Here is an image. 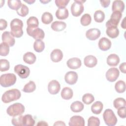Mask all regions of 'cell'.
Returning a JSON list of instances; mask_svg holds the SVG:
<instances>
[{"mask_svg": "<svg viewBox=\"0 0 126 126\" xmlns=\"http://www.w3.org/2000/svg\"><path fill=\"white\" fill-rule=\"evenodd\" d=\"M21 0H9L7 1V5L8 7L13 10H17L22 5Z\"/></svg>", "mask_w": 126, "mask_h": 126, "instance_id": "32", "label": "cell"}, {"mask_svg": "<svg viewBox=\"0 0 126 126\" xmlns=\"http://www.w3.org/2000/svg\"><path fill=\"white\" fill-rule=\"evenodd\" d=\"M29 8L27 7V6L23 3L19 9L16 10L17 14L21 17H25L27 16L29 13Z\"/></svg>", "mask_w": 126, "mask_h": 126, "instance_id": "40", "label": "cell"}, {"mask_svg": "<svg viewBox=\"0 0 126 126\" xmlns=\"http://www.w3.org/2000/svg\"><path fill=\"white\" fill-rule=\"evenodd\" d=\"M100 120L96 117L91 116L88 120V126H99Z\"/></svg>", "mask_w": 126, "mask_h": 126, "instance_id": "43", "label": "cell"}, {"mask_svg": "<svg viewBox=\"0 0 126 126\" xmlns=\"http://www.w3.org/2000/svg\"><path fill=\"white\" fill-rule=\"evenodd\" d=\"M100 2L102 7L106 8L109 5L110 1V0H100Z\"/></svg>", "mask_w": 126, "mask_h": 126, "instance_id": "49", "label": "cell"}, {"mask_svg": "<svg viewBox=\"0 0 126 126\" xmlns=\"http://www.w3.org/2000/svg\"><path fill=\"white\" fill-rule=\"evenodd\" d=\"M94 100V96L91 94L87 93L83 95L82 97V101L83 102L87 105L90 104L92 103Z\"/></svg>", "mask_w": 126, "mask_h": 126, "instance_id": "41", "label": "cell"}, {"mask_svg": "<svg viewBox=\"0 0 126 126\" xmlns=\"http://www.w3.org/2000/svg\"><path fill=\"white\" fill-rule=\"evenodd\" d=\"M120 71L118 68L116 67H112L109 68L106 73V78L107 80L111 82L115 81L119 77Z\"/></svg>", "mask_w": 126, "mask_h": 126, "instance_id": "10", "label": "cell"}, {"mask_svg": "<svg viewBox=\"0 0 126 126\" xmlns=\"http://www.w3.org/2000/svg\"><path fill=\"white\" fill-rule=\"evenodd\" d=\"M116 91L118 93H124L126 91V83L123 80H119L115 85Z\"/></svg>", "mask_w": 126, "mask_h": 126, "instance_id": "35", "label": "cell"}, {"mask_svg": "<svg viewBox=\"0 0 126 126\" xmlns=\"http://www.w3.org/2000/svg\"><path fill=\"white\" fill-rule=\"evenodd\" d=\"M73 95L72 90L68 87L63 88L61 92V96L65 100H69L71 99Z\"/></svg>", "mask_w": 126, "mask_h": 126, "instance_id": "27", "label": "cell"}, {"mask_svg": "<svg viewBox=\"0 0 126 126\" xmlns=\"http://www.w3.org/2000/svg\"><path fill=\"white\" fill-rule=\"evenodd\" d=\"M100 31L96 28H92L88 30L86 32V37L90 40H95L100 36Z\"/></svg>", "mask_w": 126, "mask_h": 126, "instance_id": "13", "label": "cell"}, {"mask_svg": "<svg viewBox=\"0 0 126 126\" xmlns=\"http://www.w3.org/2000/svg\"><path fill=\"white\" fill-rule=\"evenodd\" d=\"M24 112L25 107L20 103H15L10 105L6 110L7 114L12 117L22 115Z\"/></svg>", "mask_w": 126, "mask_h": 126, "instance_id": "4", "label": "cell"}, {"mask_svg": "<svg viewBox=\"0 0 126 126\" xmlns=\"http://www.w3.org/2000/svg\"><path fill=\"white\" fill-rule=\"evenodd\" d=\"M68 125L69 126H84L85 120L80 116H73L70 119Z\"/></svg>", "mask_w": 126, "mask_h": 126, "instance_id": "14", "label": "cell"}, {"mask_svg": "<svg viewBox=\"0 0 126 126\" xmlns=\"http://www.w3.org/2000/svg\"><path fill=\"white\" fill-rule=\"evenodd\" d=\"M92 21V18L89 14H84L80 19V23L83 26L89 25Z\"/></svg>", "mask_w": 126, "mask_h": 126, "instance_id": "37", "label": "cell"}, {"mask_svg": "<svg viewBox=\"0 0 126 126\" xmlns=\"http://www.w3.org/2000/svg\"><path fill=\"white\" fill-rule=\"evenodd\" d=\"M97 63V59L93 55H88L85 57L84 63L86 66L90 68H92L95 66Z\"/></svg>", "mask_w": 126, "mask_h": 126, "instance_id": "19", "label": "cell"}, {"mask_svg": "<svg viewBox=\"0 0 126 126\" xmlns=\"http://www.w3.org/2000/svg\"><path fill=\"white\" fill-rule=\"evenodd\" d=\"M94 18L96 22L101 23L105 19V14L100 10H96L94 14Z\"/></svg>", "mask_w": 126, "mask_h": 126, "instance_id": "36", "label": "cell"}, {"mask_svg": "<svg viewBox=\"0 0 126 126\" xmlns=\"http://www.w3.org/2000/svg\"><path fill=\"white\" fill-rule=\"evenodd\" d=\"M0 71L3 72L8 70L10 67L9 61L5 59H0Z\"/></svg>", "mask_w": 126, "mask_h": 126, "instance_id": "44", "label": "cell"}, {"mask_svg": "<svg viewBox=\"0 0 126 126\" xmlns=\"http://www.w3.org/2000/svg\"><path fill=\"white\" fill-rule=\"evenodd\" d=\"M48 124L44 121H40L37 124V126H48Z\"/></svg>", "mask_w": 126, "mask_h": 126, "instance_id": "51", "label": "cell"}, {"mask_svg": "<svg viewBox=\"0 0 126 126\" xmlns=\"http://www.w3.org/2000/svg\"><path fill=\"white\" fill-rule=\"evenodd\" d=\"M23 116H22V115L14 116L13 117V118L11 120V123L12 125L15 126H23Z\"/></svg>", "mask_w": 126, "mask_h": 126, "instance_id": "42", "label": "cell"}, {"mask_svg": "<svg viewBox=\"0 0 126 126\" xmlns=\"http://www.w3.org/2000/svg\"><path fill=\"white\" fill-rule=\"evenodd\" d=\"M69 0H56L55 2L59 8H64L67 5Z\"/></svg>", "mask_w": 126, "mask_h": 126, "instance_id": "45", "label": "cell"}, {"mask_svg": "<svg viewBox=\"0 0 126 126\" xmlns=\"http://www.w3.org/2000/svg\"><path fill=\"white\" fill-rule=\"evenodd\" d=\"M113 105L117 109L120 107L126 106V100L122 97L117 98L113 101Z\"/></svg>", "mask_w": 126, "mask_h": 126, "instance_id": "39", "label": "cell"}, {"mask_svg": "<svg viewBox=\"0 0 126 126\" xmlns=\"http://www.w3.org/2000/svg\"><path fill=\"white\" fill-rule=\"evenodd\" d=\"M125 19H126V18H124V19H123V21L122 22V24H121V27L124 29H126V26H125Z\"/></svg>", "mask_w": 126, "mask_h": 126, "instance_id": "52", "label": "cell"}, {"mask_svg": "<svg viewBox=\"0 0 126 126\" xmlns=\"http://www.w3.org/2000/svg\"><path fill=\"white\" fill-rule=\"evenodd\" d=\"M23 23L18 18L13 19L10 22V33L13 37L16 38L21 37L23 34Z\"/></svg>", "mask_w": 126, "mask_h": 126, "instance_id": "1", "label": "cell"}, {"mask_svg": "<svg viewBox=\"0 0 126 126\" xmlns=\"http://www.w3.org/2000/svg\"><path fill=\"white\" fill-rule=\"evenodd\" d=\"M68 11L65 7L58 8L56 12V16L59 20L65 19L68 17Z\"/></svg>", "mask_w": 126, "mask_h": 126, "instance_id": "24", "label": "cell"}, {"mask_svg": "<svg viewBox=\"0 0 126 126\" xmlns=\"http://www.w3.org/2000/svg\"><path fill=\"white\" fill-rule=\"evenodd\" d=\"M103 118L105 124L108 126H114L117 123V118L114 112L110 109H107L104 111Z\"/></svg>", "mask_w": 126, "mask_h": 126, "instance_id": "5", "label": "cell"}, {"mask_svg": "<svg viewBox=\"0 0 126 126\" xmlns=\"http://www.w3.org/2000/svg\"><path fill=\"white\" fill-rule=\"evenodd\" d=\"M25 1L28 3H29V4H32L33 3H34L35 2V0H25Z\"/></svg>", "mask_w": 126, "mask_h": 126, "instance_id": "53", "label": "cell"}, {"mask_svg": "<svg viewBox=\"0 0 126 126\" xmlns=\"http://www.w3.org/2000/svg\"><path fill=\"white\" fill-rule=\"evenodd\" d=\"M35 124V121L32 116L30 114H27L23 116V124L25 126H33Z\"/></svg>", "mask_w": 126, "mask_h": 126, "instance_id": "29", "label": "cell"}, {"mask_svg": "<svg viewBox=\"0 0 126 126\" xmlns=\"http://www.w3.org/2000/svg\"><path fill=\"white\" fill-rule=\"evenodd\" d=\"M7 26V23L6 20L3 19H0V30L1 31L5 29Z\"/></svg>", "mask_w": 126, "mask_h": 126, "instance_id": "47", "label": "cell"}, {"mask_svg": "<svg viewBox=\"0 0 126 126\" xmlns=\"http://www.w3.org/2000/svg\"><path fill=\"white\" fill-rule=\"evenodd\" d=\"M84 108V105L82 102L79 101H75L73 102L70 105L71 110L75 113L82 111Z\"/></svg>", "mask_w": 126, "mask_h": 126, "instance_id": "28", "label": "cell"}, {"mask_svg": "<svg viewBox=\"0 0 126 126\" xmlns=\"http://www.w3.org/2000/svg\"><path fill=\"white\" fill-rule=\"evenodd\" d=\"M33 48L36 52H42L45 48V44L42 40H36L33 43Z\"/></svg>", "mask_w": 126, "mask_h": 126, "instance_id": "30", "label": "cell"}, {"mask_svg": "<svg viewBox=\"0 0 126 126\" xmlns=\"http://www.w3.org/2000/svg\"><path fill=\"white\" fill-rule=\"evenodd\" d=\"M54 126H65V123L63 122L59 121H57L56 123H54Z\"/></svg>", "mask_w": 126, "mask_h": 126, "instance_id": "50", "label": "cell"}, {"mask_svg": "<svg viewBox=\"0 0 126 126\" xmlns=\"http://www.w3.org/2000/svg\"><path fill=\"white\" fill-rule=\"evenodd\" d=\"M21 96L20 91L17 89H12L6 91L2 94L1 100L5 103L19 99Z\"/></svg>", "mask_w": 126, "mask_h": 126, "instance_id": "2", "label": "cell"}, {"mask_svg": "<svg viewBox=\"0 0 126 126\" xmlns=\"http://www.w3.org/2000/svg\"><path fill=\"white\" fill-rule=\"evenodd\" d=\"M120 62L119 56L115 54H111L107 57V63L111 66H117Z\"/></svg>", "mask_w": 126, "mask_h": 126, "instance_id": "20", "label": "cell"}, {"mask_svg": "<svg viewBox=\"0 0 126 126\" xmlns=\"http://www.w3.org/2000/svg\"><path fill=\"white\" fill-rule=\"evenodd\" d=\"M1 38L2 42L7 43L9 46H13L15 44V40L9 32H4L2 34Z\"/></svg>", "mask_w": 126, "mask_h": 126, "instance_id": "15", "label": "cell"}, {"mask_svg": "<svg viewBox=\"0 0 126 126\" xmlns=\"http://www.w3.org/2000/svg\"><path fill=\"white\" fill-rule=\"evenodd\" d=\"M126 62H124L122 63H121L119 66V68H120L121 71L124 73H126Z\"/></svg>", "mask_w": 126, "mask_h": 126, "instance_id": "48", "label": "cell"}, {"mask_svg": "<svg viewBox=\"0 0 126 126\" xmlns=\"http://www.w3.org/2000/svg\"><path fill=\"white\" fill-rule=\"evenodd\" d=\"M67 66L68 68L72 69L79 68L81 66V61L78 58H72L69 59L66 63Z\"/></svg>", "mask_w": 126, "mask_h": 126, "instance_id": "17", "label": "cell"}, {"mask_svg": "<svg viewBox=\"0 0 126 126\" xmlns=\"http://www.w3.org/2000/svg\"><path fill=\"white\" fill-rule=\"evenodd\" d=\"M85 0H75L74 1L71 6V12L72 15L74 17L79 16L83 12L84 7L83 3Z\"/></svg>", "mask_w": 126, "mask_h": 126, "instance_id": "6", "label": "cell"}, {"mask_svg": "<svg viewBox=\"0 0 126 126\" xmlns=\"http://www.w3.org/2000/svg\"><path fill=\"white\" fill-rule=\"evenodd\" d=\"M27 24L29 28H37L39 25L38 20L34 16H31L27 20Z\"/></svg>", "mask_w": 126, "mask_h": 126, "instance_id": "33", "label": "cell"}, {"mask_svg": "<svg viewBox=\"0 0 126 126\" xmlns=\"http://www.w3.org/2000/svg\"><path fill=\"white\" fill-rule=\"evenodd\" d=\"M117 114L119 116L123 119H124L126 117V106L122 107L118 109Z\"/></svg>", "mask_w": 126, "mask_h": 126, "instance_id": "46", "label": "cell"}, {"mask_svg": "<svg viewBox=\"0 0 126 126\" xmlns=\"http://www.w3.org/2000/svg\"><path fill=\"white\" fill-rule=\"evenodd\" d=\"M125 3L122 0H114L112 3V10L113 12L119 11L123 12L125 9Z\"/></svg>", "mask_w": 126, "mask_h": 126, "instance_id": "22", "label": "cell"}, {"mask_svg": "<svg viewBox=\"0 0 126 126\" xmlns=\"http://www.w3.org/2000/svg\"><path fill=\"white\" fill-rule=\"evenodd\" d=\"M63 58V53L59 49H55L53 50L50 54V58L51 60L55 63L60 62Z\"/></svg>", "mask_w": 126, "mask_h": 126, "instance_id": "18", "label": "cell"}, {"mask_svg": "<svg viewBox=\"0 0 126 126\" xmlns=\"http://www.w3.org/2000/svg\"><path fill=\"white\" fill-rule=\"evenodd\" d=\"M106 33L109 37L115 38L118 36L119 34V30L117 27L109 26L107 27Z\"/></svg>", "mask_w": 126, "mask_h": 126, "instance_id": "21", "label": "cell"}, {"mask_svg": "<svg viewBox=\"0 0 126 126\" xmlns=\"http://www.w3.org/2000/svg\"><path fill=\"white\" fill-rule=\"evenodd\" d=\"M9 52V45L5 42L0 43V55L1 56H6Z\"/></svg>", "mask_w": 126, "mask_h": 126, "instance_id": "38", "label": "cell"}, {"mask_svg": "<svg viewBox=\"0 0 126 126\" xmlns=\"http://www.w3.org/2000/svg\"><path fill=\"white\" fill-rule=\"evenodd\" d=\"M122 14L119 11L113 12L111 15L110 20H109L106 23V27L115 26L117 27L120 21L122 18Z\"/></svg>", "mask_w": 126, "mask_h": 126, "instance_id": "9", "label": "cell"}, {"mask_svg": "<svg viewBox=\"0 0 126 126\" xmlns=\"http://www.w3.org/2000/svg\"><path fill=\"white\" fill-rule=\"evenodd\" d=\"M99 48L103 51L109 50L111 47V41L106 37L101 38L98 42Z\"/></svg>", "mask_w": 126, "mask_h": 126, "instance_id": "16", "label": "cell"}, {"mask_svg": "<svg viewBox=\"0 0 126 126\" xmlns=\"http://www.w3.org/2000/svg\"><path fill=\"white\" fill-rule=\"evenodd\" d=\"M16 76L13 73H6L2 74L0 77V84L4 88L10 87L16 83Z\"/></svg>", "mask_w": 126, "mask_h": 126, "instance_id": "3", "label": "cell"}, {"mask_svg": "<svg viewBox=\"0 0 126 126\" xmlns=\"http://www.w3.org/2000/svg\"><path fill=\"white\" fill-rule=\"evenodd\" d=\"M66 27V24L63 21H56L53 22L51 27L52 29L56 32H61L64 30Z\"/></svg>", "mask_w": 126, "mask_h": 126, "instance_id": "23", "label": "cell"}, {"mask_svg": "<svg viewBox=\"0 0 126 126\" xmlns=\"http://www.w3.org/2000/svg\"><path fill=\"white\" fill-rule=\"evenodd\" d=\"M27 32L29 35L32 37L35 40H42L44 38L45 33L44 31L39 28H27Z\"/></svg>", "mask_w": 126, "mask_h": 126, "instance_id": "7", "label": "cell"}, {"mask_svg": "<svg viewBox=\"0 0 126 126\" xmlns=\"http://www.w3.org/2000/svg\"><path fill=\"white\" fill-rule=\"evenodd\" d=\"M53 20V17L51 13L48 12H45L43 13L41 16V21L42 22L45 24L47 25L51 23Z\"/></svg>", "mask_w": 126, "mask_h": 126, "instance_id": "34", "label": "cell"}, {"mask_svg": "<svg viewBox=\"0 0 126 126\" xmlns=\"http://www.w3.org/2000/svg\"><path fill=\"white\" fill-rule=\"evenodd\" d=\"M40 1L41 2V3H43V4H45V3H48V2H50V0H40Z\"/></svg>", "mask_w": 126, "mask_h": 126, "instance_id": "54", "label": "cell"}, {"mask_svg": "<svg viewBox=\"0 0 126 126\" xmlns=\"http://www.w3.org/2000/svg\"><path fill=\"white\" fill-rule=\"evenodd\" d=\"M36 85L35 83L32 81H30L24 87L22 91L25 93H32L35 91Z\"/></svg>", "mask_w": 126, "mask_h": 126, "instance_id": "31", "label": "cell"}, {"mask_svg": "<svg viewBox=\"0 0 126 126\" xmlns=\"http://www.w3.org/2000/svg\"><path fill=\"white\" fill-rule=\"evenodd\" d=\"M103 105L101 101H97L92 104L91 106V111L94 114H99L103 109Z\"/></svg>", "mask_w": 126, "mask_h": 126, "instance_id": "26", "label": "cell"}, {"mask_svg": "<svg viewBox=\"0 0 126 126\" xmlns=\"http://www.w3.org/2000/svg\"><path fill=\"white\" fill-rule=\"evenodd\" d=\"M61 89V85L60 83L56 80H53L51 81L48 85V90L51 94H57Z\"/></svg>", "mask_w": 126, "mask_h": 126, "instance_id": "11", "label": "cell"}, {"mask_svg": "<svg viewBox=\"0 0 126 126\" xmlns=\"http://www.w3.org/2000/svg\"><path fill=\"white\" fill-rule=\"evenodd\" d=\"M64 80L69 85L75 84L78 80V74L75 71H68L65 74Z\"/></svg>", "mask_w": 126, "mask_h": 126, "instance_id": "12", "label": "cell"}, {"mask_svg": "<svg viewBox=\"0 0 126 126\" xmlns=\"http://www.w3.org/2000/svg\"><path fill=\"white\" fill-rule=\"evenodd\" d=\"M14 72L22 79L27 78L30 73V70L28 67L22 64H17L15 66Z\"/></svg>", "mask_w": 126, "mask_h": 126, "instance_id": "8", "label": "cell"}, {"mask_svg": "<svg viewBox=\"0 0 126 126\" xmlns=\"http://www.w3.org/2000/svg\"><path fill=\"white\" fill-rule=\"evenodd\" d=\"M36 56L32 52H28L26 53L23 56V60L25 63L32 64L35 63L36 61Z\"/></svg>", "mask_w": 126, "mask_h": 126, "instance_id": "25", "label": "cell"}]
</instances>
